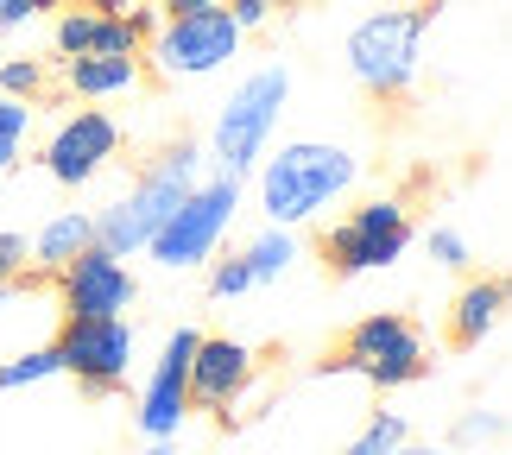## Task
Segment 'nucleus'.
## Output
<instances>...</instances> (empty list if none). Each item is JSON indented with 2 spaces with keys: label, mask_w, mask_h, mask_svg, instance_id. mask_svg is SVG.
<instances>
[{
  "label": "nucleus",
  "mask_w": 512,
  "mask_h": 455,
  "mask_svg": "<svg viewBox=\"0 0 512 455\" xmlns=\"http://www.w3.org/2000/svg\"><path fill=\"white\" fill-rule=\"evenodd\" d=\"M260 209L272 228H298V222H317L323 209H336L342 196L354 190L361 177V158L348 146H329V140H291L272 158H260Z\"/></svg>",
  "instance_id": "obj_1"
},
{
  "label": "nucleus",
  "mask_w": 512,
  "mask_h": 455,
  "mask_svg": "<svg viewBox=\"0 0 512 455\" xmlns=\"http://www.w3.org/2000/svg\"><path fill=\"white\" fill-rule=\"evenodd\" d=\"M196 184H203V146H196V140L165 146L159 158H146V171L133 177L102 215H95V247L121 253V260L146 253V241L165 228V215L184 203Z\"/></svg>",
  "instance_id": "obj_2"
},
{
  "label": "nucleus",
  "mask_w": 512,
  "mask_h": 455,
  "mask_svg": "<svg viewBox=\"0 0 512 455\" xmlns=\"http://www.w3.org/2000/svg\"><path fill=\"white\" fill-rule=\"evenodd\" d=\"M291 102V70L285 64H260L247 70L241 83H234V95L222 102V114H215V133H209V158H215V177H241L266 158L272 133H279V114Z\"/></svg>",
  "instance_id": "obj_3"
},
{
  "label": "nucleus",
  "mask_w": 512,
  "mask_h": 455,
  "mask_svg": "<svg viewBox=\"0 0 512 455\" xmlns=\"http://www.w3.org/2000/svg\"><path fill=\"white\" fill-rule=\"evenodd\" d=\"M430 19H437V7H380V13H367L361 26L348 32L354 83H361L367 95H380V102L411 95V83H418V70H424Z\"/></svg>",
  "instance_id": "obj_4"
},
{
  "label": "nucleus",
  "mask_w": 512,
  "mask_h": 455,
  "mask_svg": "<svg viewBox=\"0 0 512 455\" xmlns=\"http://www.w3.org/2000/svg\"><path fill=\"white\" fill-rule=\"evenodd\" d=\"M234 215H241V184H234V177H203V184L165 215V228L146 241V253L165 272H196V266L215 260V247H222V234L234 228Z\"/></svg>",
  "instance_id": "obj_5"
},
{
  "label": "nucleus",
  "mask_w": 512,
  "mask_h": 455,
  "mask_svg": "<svg viewBox=\"0 0 512 455\" xmlns=\"http://www.w3.org/2000/svg\"><path fill=\"white\" fill-rule=\"evenodd\" d=\"M336 367L354 373V380H367V386H380V392H399V386L430 373V348H424V329L411 323V316L373 310V316H361V323L348 329Z\"/></svg>",
  "instance_id": "obj_6"
},
{
  "label": "nucleus",
  "mask_w": 512,
  "mask_h": 455,
  "mask_svg": "<svg viewBox=\"0 0 512 455\" xmlns=\"http://www.w3.org/2000/svg\"><path fill=\"white\" fill-rule=\"evenodd\" d=\"M411 209L399 196H373V203H354L336 228L323 234V260L342 272V279H361V272H386L399 253L411 247Z\"/></svg>",
  "instance_id": "obj_7"
},
{
  "label": "nucleus",
  "mask_w": 512,
  "mask_h": 455,
  "mask_svg": "<svg viewBox=\"0 0 512 455\" xmlns=\"http://www.w3.org/2000/svg\"><path fill=\"white\" fill-rule=\"evenodd\" d=\"M234 51H241V26H234L222 7L171 13V19H159V32H152V70H159L165 83L215 76Z\"/></svg>",
  "instance_id": "obj_8"
},
{
  "label": "nucleus",
  "mask_w": 512,
  "mask_h": 455,
  "mask_svg": "<svg viewBox=\"0 0 512 455\" xmlns=\"http://www.w3.org/2000/svg\"><path fill=\"white\" fill-rule=\"evenodd\" d=\"M121 146H127V133H121V121H114V114H102V108H76V114H64V121L45 133V146H38V165H45L51 184L83 190V184H95V177H102L114 158H121Z\"/></svg>",
  "instance_id": "obj_9"
},
{
  "label": "nucleus",
  "mask_w": 512,
  "mask_h": 455,
  "mask_svg": "<svg viewBox=\"0 0 512 455\" xmlns=\"http://www.w3.org/2000/svg\"><path fill=\"white\" fill-rule=\"evenodd\" d=\"M51 348H57V367L76 373L89 392H114L133 367V323L127 316H64Z\"/></svg>",
  "instance_id": "obj_10"
},
{
  "label": "nucleus",
  "mask_w": 512,
  "mask_h": 455,
  "mask_svg": "<svg viewBox=\"0 0 512 455\" xmlns=\"http://www.w3.org/2000/svg\"><path fill=\"white\" fill-rule=\"evenodd\" d=\"M133 298H140V279L108 247H83L57 272V304H64V316H121V310H133Z\"/></svg>",
  "instance_id": "obj_11"
},
{
  "label": "nucleus",
  "mask_w": 512,
  "mask_h": 455,
  "mask_svg": "<svg viewBox=\"0 0 512 455\" xmlns=\"http://www.w3.org/2000/svg\"><path fill=\"white\" fill-rule=\"evenodd\" d=\"M196 342H203L196 329H171L165 354L152 361L146 386H140V430L152 443H171L190 418V354H196Z\"/></svg>",
  "instance_id": "obj_12"
},
{
  "label": "nucleus",
  "mask_w": 512,
  "mask_h": 455,
  "mask_svg": "<svg viewBox=\"0 0 512 455\" xmlns=\"http://www.w3.org/2000/svg\"><path fill=\"white\" fill-rule=\"evenodd\" d=\"M253 373H260V354L247 342H234V335H203L196 354H190V405L228 418V411L247 399Z\"/></svg>",
  "instance_id": "obj_13"
},
{
  "label": "nucleus",
  "mask_w": 512,
  "mask_h": 455,
  "mask_svg": "<svg viewBox=\"0 0 512 455\" xmlns=\"http://www.w3.org/2000/svg\"><path fill=\"white\" fill-rule=\"evenodd\" d=\"M51 45L57 57H140L146 51V38L127 26V19H114V13H95V7H64L57 13V26H51Z\"/></svg>",
  "instance_id": "obj_14"
},
{
  "label": "nucleus",
  "mask_w": 512,
  "mask_h": 455,
  "mask_svg": "<svg viewBox=\"0 0 512 455\" xmlns=\"http://www.w3.org/2000/svg\"><path fill=\"white\" fill-rule=\"evenodd\" d=\"M506 316V279H468L449 304V342L456 348H481Z\"/></svg>",
  "instance_id": "obj_15"
},
{
  "label": "nucleus",
  "mask_w": 512,
  "mask_h": 455,
  "mask_svg": "<svg viewBox=\"0 0 512 455\" xmlns=\"http://www.w3.org/2000/svg\"><path fill=\"white\" fill-rule=\"evenodd\" d=\"M83 247H95V215L89 209H57L45 228L32 234V247H26V260L45 272V279H57V272H64L76 253Z\"/></svg>",
  "instance_id": "obj_16"
},
{
  "label": "nucleus",
  "mask_w": 512,
  "mask_h": 455,
  "mask_svg": "<svg viewBox=\"0 0 512 455\" xmlns=\"http://www.w3.org/2000/svg\"><path fill=\"white\" fill-rule=\"evenodd\" d=\"M140 57H70L64 64V83L70 95H83V102H114V95H133L140 89Z\"/></svg>",
  "instance_id": "obj_17"
},
{
  "label": "nucleus",
  "mask_w": 512,
  "mask_h": 455,
  "mask_svg": "<svg viewBox=\"0 0 512 455\" xmlns=\"http://www.w3.org/2000/svg\"><path fill=\"white\" fill-rule=\"evenodd\" d=\"M241 260H247V272H253V285H272V279H285V272H291V260H298V234L266 222V228L247 241Z\"/></svg>",
  "instance_id": "obj_18"
},
{
  "label": "nucleus",
  "mask_w": 512,
  "mask_h": 455,
  "mask_svg": "<svg viewBox=\"0 0 512 455\" xmlns=\"http://www.w3.org/2000/svg\"><path fill=\"white\" fill-rule=\"evenodd\" d=\"M32 133H38V114H32V102H7V95H0V171H13L19 158H26Z\"/></svg>",
  "instance_id": "obj_19"
},
{
  "label": "nucleus",
  "mask_w": 512,
  "mask_h": 455,
  "mask_svg": "<svg viewBox=\"0 0 512 455\" xmlns=\"http://www.w3.org/2000/svg\"><path fill=\"white\" fill-rule=\"evenodd\" d=\"M57 348H26L13 361H0V392H19V386H38V380H57Z\"/></svg>",
  "instance_id": "obj_20"
},
{
  "label": "nucleus",
  "mask_w": 512,
  "mask_h": 455,
  "mask_svg": "<svg viewBox=\"0 0 512 455\" xmlns=\"http://www.w3.org/2000/svg\"><path fill=\"white\" fill-rule=\"evenodd\" d=\"M399 443H411V437H405V418H399V411H380V418H373L354 443H342L336 455H392Z\"/></svg>",
  "instance_id": "obj_21"
},
{
  "label": "nucleus",
  "mask_w": 512,
  "mask_h": 455,
  "mask_svg": "<svg viewBox=\"0 0 512 455\" xmlns=\"http://www.w3.org/2000/svg\"><path fill=\"white\" fill-rule=\"evenodd\" d=\"M0 95H7V102H38V95H45V64H38V57H7V64H0Z\"/></svg>",
  "instance_id": "obj_22"
},
{
  "label": "nucleus",
  "mask_w": 512,
  "mask_h": 455,
  "mask_svg": "<svg viewBox=\"0 0 512 455\" xmlns=\"http://www.w3.org/2000/svg\"><path fill=\"white\" fill-rule=\"evenodd\" d=\"M500 430H506V411L500 405H475V411H462V418H456L449 443H456V449H475V443H494Z\"/></svg>",
  "instance_id": "obj_23"
},
{
  "label": "nucleus",
  "mask_w": 512,
  "mask_h": 455,
  "mask_svg": "<svg viewBox=\"0 0 512 455\" xmlns=\"http://www.w3.org/2000/svg\"><path fill=\"white\" fill-rule=\"evenodd\" d=\"M241 291H253V272L241 253H228V260H209V298H241Z\"/></svg>",
  "instance_id": "obj_24"
},
{
  "label": "nucleus",
  "mask_w": 512,
  "mask_h": 455,
  "mask_svg": "<svg viewBox=\"0 0 512 455\" xmlns=\"http://www.w3.org/2000/svg\"><path fill=\"white\" fill-rule=\"evenodd\" d=\"M424 247H430V260L449 266V272H468V266H475V247H468L456 228H430V234H424Z\"/></svg>",
  "instance_id": "obj_25"
},
{
  "label": "nucleus",
  "mask_w": 512,
  "mask_h": 455,
  "mask_svg": "<svg viewBox=\"0 0 512 455\" xmlns=\"http://www.w3.org/2000/svg\"><path fill=\"white\" fill-rule=\"evenodd\" d=\"M26 272V234H13V228H0V285L19 279Z\"/></svg>",
  "instance_id": "obj_26"
},
{
  "label": "nucleus",
  "mask_w": 512,
  "mask_h": 455,
  "mask_svg": "<svg viewBox=\"0 0 512 455\" xmlns=\"http://www.w3.org/2000/svg\"><path fill=\"white\" fill-rule=\"evenodd\" d=\"M222 13L234 19V26H241V38H247V32H260L266 19H272V7H266V0H228Z\"/></svg>",
  "instance_id": "obj_27"
},
{
  "label": "nucleus",
  "mask_w": 512,
  "mask_h": 455,
  "mask_svg": "<svg viewBox=\"0 0 512 455\" xmlns=\"http://www.w3.org/2000/svg\"><path fill=\"white\" fill-rule=\"evenodd\" d=\"M159 7H165V19H171V13H203V7H222V0H159Z\"/></svg>",
  "instance_id": "obj_28"
},
{
  "label": "nucleus",
  "mask_w": 512,
  "mask_h": 455,
  "mask_svg": "<svg viewBox=\"0 0 512 455\" xmlns=\"http://www.w3.org/2000/svg\"><path fill=\"white\" fill-rule=\"evenodd\" d=\"M127 7L133 0H95V13H114V19H127Z\"/></svg>",
  "instance_id": "obj_29"
},
{
  "label": "nucleus",
  "mask_w": 512,
  "mask_h": 455,
  "mask_svg": "<svg viewBox=\"0 0 512 455\" xmlns=\"http://www.w3.org/2000/svg\"><path fill=\"white\" fill-rule=\"evenodd\" d=\"M392 455H443V449H430V443H399Z\"/></svg>",
  "instance_id": "obj_30"
},
{
  "label": "nucleus",
  "mask_w": 512,
  "mask_h": 455,
  "mask_svg": "<svg viewBox=\"0 0 512 455\" xmlns=\"http://www.w3.org/2000/svg\"><path fill=\"white\" fill-rule=\"evenodd\" d=\"M146 455H171V443H152V449H146Z\"/></svg>",
  "instance_id": "obj_31"
},
{
  "label": "nucleus",
  "mask_w": 512,
  "mask_h": 455,
  "mask_svg": "<svg viewBox=\"0 0 512 455\" xmlns=\"http://www.w3.org/2000/svg\"><path fill=\"white\" fill-rule=\"evenodd\" d=\"M266 7H291V0H266Z\"/></svg>",
  "instance_id": "obj_32"
},
{
  "label": "nucleus",
  "mask_w": 512,
  "mask_h": 455,
  "mask_svg": "<svg viewBox=\"0 0 512 455\" xmlns=\"http://www.w3.org/2000/svg\"><path fill=\"white\" fill-rule=\"evenodd\" d=\"M0 7H7V0H0Z\"/></svg>",
  "instance_id": "obj_33"
}]
</instances>
